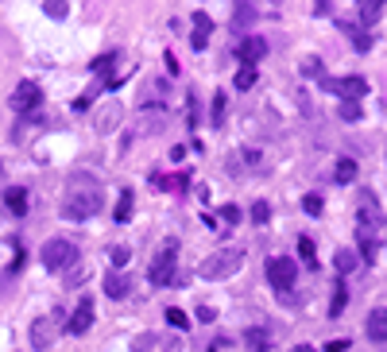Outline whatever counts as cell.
I'll use <instances>...</instances> for the list:
<instances>
[{
    "mask_svg": "<svg viewBox=\"0 0 387 352\" xmlns=\"http://www.w3.org/2000/svg\"><path fill=\"white\" fill-rule=\"evenodd\" d=\"M93 325V302L89 298H85L82 302V306H78V310L74 314H70V321H66V329H70V333H74V337H82L85 333V329H89Z\"/></svg>",
    "mask_w": 387,
    "mask_h": 352,
    "instance_id": "cell-10",
    "label": "cell"
},
{
    "mask_svg": "<svg viewBox=\"0 0 387 352\" xmlns=\"http://www.w3.org/2000/svg\"><path fill=\"white\" fill-rule=\"evenodd\" d=\"M252 221H256V225H268V221H271V205H268V201H256V205H252Z\"/></svg>",
    "mask_w": 387,
    "mask_h": 352,
    "instance_id": "cell-30",
    "label": "cell"
},
{
    "mask_svg": "<svg viewBox=\"0 0 387 352\" xmlns=\"http://www.w3.org/2000/svg\"><path fill=\"white\" fill-rule=\"evenodd\" d=\"M210 112H213V124H221V117H225V97H213V105H210Z\"/></svg>",
    "mask_w": 387,
    "mask_h": 352,
    "instance_id": "cell-34",
    "label": "cell"
},
{
    "mask_svg": "<svg viewBox=\"0 0 387 352\" xmlns=\"http://www.w3.org/2000/svg\"><path fill=\"white\" fill-rule=\"evenodd\" d=\"M74 263H78V248L70 240H59V236H54V240L43 244V267L47 271H70Z\"/></svg>",
    "mask_w": 387,
    "mask_h": 352,
    "instance_id": "cell-4",
    "label": "cell"
},
{
    "mask_svg": "<svg viewBox=\"0 0 387 352\" xmlns=\"http://www.w3.org/2000/svg\"><path fill=\"white\" fill-rule=\"evenodd\" d=\"M356 240H360V260L376 263V240L368 236V228H364V225H360V233H356Z\"/></svg>",
    "mask_w": 387,
    "mask_h": 352,
    "instance_id": "cell-17",
    "label": "cell"
},
{
    "mask_svg": "<svg viewBox=\"0 0 387 352\" xmlns=\"http://www.w3.org/2000/svg\"><path fill=\"white\" fill-rule=\"evenodd\" d=\"M379 16H384V4H379V0H364V4H360V27L376 24Z\"/></svg>",
    "mask_w": 387,
    "mask_h": 352,
    "instance_id": "cell-16",
    "label": "cell"
},
{
    "mask_svg": "<svg viewBox=\"0 0 387 352\" xmlns=\"http://www.w3.org/2000/svg\"><path fill=\"white\" fill-rule=\"evenodd\" d=\"M210 31H213V20L205 16V12H194V35H190L194 50H205V43H210Z\"/></svg>",
    "mask_w": 387,
    "mask_h": 352,
    "instance_id": "cell-12",
    "label": "cell"
},
{
    "mask_svg": "<svg viewBox=\"0 0 387 352\" xmlns=\"http://www.w3.org/2000/svg\"><path fill=\"white\" fill-rule=\"evenodd\" d=\"M109 260H112V267H128V260H132V251H128L124 248V244H112V248H109Z\"/></svg>",
    "mask_w": 387,
    "mask_h": 352,
    "instance_id": "cell-25",
    "label": "cell"
},
{
    "mask_svg": "<svg viewBox=\"0 0 387 352\" xmlns=\"http://www.w3.org/2000/svg\"><path fill=\"white\" fill-rule=\"evenodd\" d=\"M240 263H244V251L240 248H221L198 267V275L210 279V283H217V279H233L236 271H240Z\"/></svg>",
    "mask_w": 387,
    "mask_h": 352,
    "instance_id": "cell-2",
    "label": "cell"
},
{
    "mask_svg": "<svg viewBox=\"0 0 387 352\" xmlns=\"http://www.w3.org/2000/svg\"><path fill=\"white\" fill-rule=\"evenodd\" d=\"M101 205H105V190H101L97 178L78 175L74 182L66 186V193H62V217L66 221H85L101 210Z\"/></svg>",
    "mask_w": 387,
    "mask_h": 352,
    "instance_id": "cell-1",
    "label": "cell"
},
{
    "mask_svg": "<svg viewBox=\"0 0 387 352\" xmlns=\"http://www.w3.org/2000/svg\"><path fill=\"white\" fill-rule=\"evenodd\" d=\"M167 321H170L175 329H190V318H186L182 310H167Z\"/></svg>",
    "mask_w": 387,
    "mask_h": 352,
    "instance_id": "cell-33",
    "label": "cell"
},
{
    "mask_svg": "<svg viewBox=\"0 0 387 352\" xmlns=\"http://www.w3.org/2000/svg\"><path fill=\"white\" fill-rule=\"evenodd\" d=\"M59 325H62V314H54V318H35L31 321V344L35 349H51V341H54V333H59Z\"/></svg>",
    "mask_w": 387,
    "mask_h": 352,
    "instance_id": "cell-7",
    "label": "cell"
},
{
    "mask_svg": "<svg viewBox=\"0 0 387 352\" xmlns=\"http://www.w3.org/2000/svg\"><path fill=\"white\" fill-rule=\"evenodd\" d=\"M302 210L310 213V217H318V213H321V198H318V193H306V198H302Z\"/></svg>",
    "mask_w": 387,
    "mask_h": 352,
    "instance_id": "cell-31",
    "label": "cell"
},
{
    "mask_svg": "<svg viewBox=\"0 0 387 352\" xmlns=\"http://www.w3.org/2000/svg\"><path fill=\"white\" fill-rule=\"evenodd\" d=\"M379 217V205L372 193H360V221H376Z\"/></svg>",
    "mask_w": 387,
    "mask_h": 352,
    "instance_id": "cell-24",
    "label": "cell"
},
{
    "mask_svg": "<svg viewBox=\"0 0 387 352\" xmlns=\"http://www.w3.org/2000/svg\"><path fill=\"white\" fill-rule=\"evenodd\" d=\"M213 318H217V314H213L210 306H198V321H213Z\"/></svg>",
    "mask_w": 387,
    "mask_h": 352,
    "instance_id": "cell-37",
    "label": "cell"
},
{
    "mask_svg": "<svg viewBox=\"0 0 387 352\" xmlns=\"http://www.w3.org/2000/svg\"><path fill=\"white\" fill-rule=\"evenodd\" d=\"M132 205H136L132 190H124V193H120V201H117V217H112V221H120V225H124V221L132 217Z\"/></svg>",
    "mask_w": 387,
    "mask_h": 352,
    "instance_id": "cell-22",
    "label": "cell"
},
{
    "mask_svg": "<svg viewBox=\"0 0 387 352\" xmlns=\"http://www.w3.org/2000/svg\"><path fill=\"white\" fill-rule=\"evenodd\" d=\"M8 210L16 213V217H24V213H27V193L20 190V186H16V190H8Z\"/></svg>",
    "mask_w": 387,
    "mask_h": 352,
    "instance_id": "cell-23",
    "label": "cell"
},
{
    "mask_svg": "<svg viewBox=\"0 0 387 352\" xmlns=\"http://www.w3.org/2000/svg\"><path fill=\"white\" fill-rule=\"evenodd\" d=\"M341 117H345V120H360V105H356V101H341Z\"/></svg>",
    "mask_w": 387,
    "mask_h": 352,
    "instance_id": "cell-32",
    "label": "cell"
},
{
    "mask_svg": "<svg viewBox=\"0 0 387 352\" xmlns=\"http://www.w3.org/2000/svg\"><path fill=\"white\" fill-rule=\"evenodd\" d=\"M221 217H225V225H236V221H240V210H236V205H221Z\"/></svg>",
    "mask_w": 387,
    "mask_h": 352,
    "instance_id": "cell-35",
    "label": "cell"
},
{
    "mask_svg": "<svg viewBox=\"0 0 387 352\" xmlns=\"http://www.w3.org/2000/svg\"><path fill=\"white\" fill-rule=\"evenodd\" d=\"M333 178H337L341 186H349V182L356 178V163H353V159H341V163L333 167Z\"/></svg>",
    "mask_w": 387,
    "mask_h": 352,
    "instance_id": "cell-19",
    "label": "cell"
},
{
    "mask_svg": "<svg viewBox=\"0 0 387 352\" xmlns=\"http://www.w3.org/2000/svg\"><path fill=\"white\" fill-rule=\"evenodd\" d=\"M233 85H236V89H252V85H256V66H244V70H236Z\"/></svg>",
    "mask_w": 387,
    "mask_h": 352,
    "instance_id": "cell-27",
    "label": "cell"
},
{
    "mask_svg": "<svg viewBox=\"0 0 387 352\" xmlns=\"http://www.w3.org/2000/svg\"><path fill=\"white\" fill-rule=\"evenodd\" d=\"M298 70H302V78H314V82H321V78H326V66H321V59H306Z\"/></svg>",
    "mask_w": 387,
    "mask_h": 352,
    "instance_id": "cell-26",
    "label": "cell"
},
{
    "mask_svg": "<svg viewBox=\"0 0 387 352\" xmlns=\"http://www.w3.org/2000/svg\"><path fill=\"white\" fill-rule=\"evenodd\" d=\"M39 101H43L39 85H35V82H20L16 93H12V109H16V112H31Z\"/></svg>",
    "mask_w": 387,
    "mask_h": 352,
    "instance_id": "cell-8",
    "label": "cell"
},
{
    "mask_svg": "<svg viewBox=\"0 0 387 352\" xmlns=\"http://www.w3.org/2000/svg\"><path fill=\"white\" fill-rule=\"evenodd\" d=\"M175 263H178V236H167L163 248H159V256L152 260V271H147L152 286H170L175 283Z\"/></svg>",
    "mask_w": 387,
    "mask_h": 352,
    "instance_id": "cell-3",
    "label": "cell"
},
{
    "mask_svg": "<svg viewBox=\"0 0 387 352\" xmlns=\"http://www.w3.org/2000/svg\"><path fill=\"white\" fill-rule=\"evenodd\" d=\"M43 12H47V16L51 20H66V4H62V0H47V4H43Z\"/></svg>",
    "mask_w": 387,
    "mask_h": 352,
    "instance_id": "cell-29",
    "label": "cell"
},
{
    "mask_svg": "<svg viewBox=\"0 0 387 352\" xmlns=\"http://www.w3.org/2000/svg\"><path fill=\"white\" fill-rule=\"evenodd\" d=\"M341 31H345V35H349V39H353V47H356V50H360V54H364V50H372V35H368V31H364V27H360V24H341Z\"/></svg>",
    "mask_w": 387,
    "mask_h": 352,
    "instance_id": "cell-13",
    "label": "cell"
},
{
    "mask_svg": "<svg viewBox=\"0 0 387 352\" xmlns=\"http://www.w3.org/2000/svg\"><path fill=\"white\" fill-rule=\"evenodd\" d=\"M244 344H248V352H268V333L263 329H248Z\"/></svg>",
    "mask_w": 387,
    "mask_h": 352,
    "instance_id": "cell-20",
    "label": "cell"
},
{
    "mask_svg": "<svg viewBox=\"0 0 387 352\" xmlns=\"http://www.w3.org/2000/svg\"><path fill=\"white\" fill-rule=\"evenodd\" d=\"M117 54H105V59H97V62H93V70H97V74H105V78H109V85H112V66H117Z\"/></svg>",
    "mask_w": 387,
    "mask_h": 352,
    "instance_id": "cell-28",
    "label": "cell"
},
{
    "mask_svg": "<svg viewBox=\"0 0 387 352\" xmlns=\"http://www.w3.org/2000/svg\"><path fill=\"white\" fill-rule=\"evenodd\" d=\"M326 352H349V341H345V337H341V341H329Z\"/></svg>",
    "mask_w": 387,
    "mask_h": 352,
    "instance_id": "cell-36",
    "label": "cell"
},
{
    "mask_svg": "<svg viewBox=\"0 0 387 352\" xmlns=\"http://www.w3.org/2000/svg\"><path fill=\"white\" fill-rule=\"evenodd\" d=\"M236 54L244 62H260L263 54H268V43L260 39V35H248V39H240V47H236Z\"/></svg>",
    "mask_w": 387,
    "mask_h": 352,
    "instance_id": "cell-11",
    "label": "cell"
},
{
    "mask_svg": "<svg viewBox=\"0 0 387 352\" xmlns=\"http://www.w3.org/2000/svg\"><path fill=\"white\" fill-rule=\"evenodd\" d=\"M105 294H109V298H124V294H128V275L112 271V275L105 279Z\"/></svg>",
    "mask_w": 387,
    "mask_h": 352,
    "instance_id": "cell-14",
    "label": "cell"
},
{
    "mask_svg": "<svg viewBox=\"0 0 387 352\" xmlns=\"http://www.w3.org/2000/svg\"><path fill=\"white\" fill-rule=\"evenodd\" d=\"M345 302H349V291H345V283H337L333 302H329V318H341V314H345Z\"/></svg>",
    "mask_w": 387,
    "mask_h": 352,
    "instance_id": "cell-18",
    "label": "cell"
},
{
    "mask_svg": "<svg viewBox=\"0 0 387 352\" xmlns=\"http://www.w3.org/2000/svg\"><path fill=\"white\" fill-rule=\"evenodd\" d=\"M298 256H302V263H306V267H318V251H314V240H310V236H302V240H298Z\"/></svg>",
    "mask_w": 387,
    "mask_h": 352,
    "instance_id": "cell-21",
    "label": "cell"
},
{
    "mask_svg": "<svg viewBox=\"0 0 387 352\" xmlns=\"http://www.w3.org/2000/svg\"><path fill=\"white\" fill-rule=\"evenodd\" d=\"M321 85H326V93H337L341 101H356L360 105V97L368 93V82L364 78H341V82H333V78H321Z\"/></svg>",
    "mask_w": 387,
    "mask_h": 352,
    "instance_id": "cell-6",
    "label": "cell"
},
{
    "mask_svg": "<svg viewBox=\"0 0 387 352\" xmlns=\"http://www.w3.org/2000/svg\"><path fill=\"white\" fill-rule=\"evenodd\" d=\"M333 267H337V275H349V271L356 267V251H349V248H337V256H333Z\"/></svg>",
    "mask_w": 387,
    "mask_h": 352,
    "instance_id": "cell-15",
    "label": "cell"
},
{
    "mask_svg": "<svg viewBox=\"0 0 387 352\" xmlns=\"http://www.w3.org/2000/svg\"><path fill=\"white\" fill-rule=\"evenodd\" d=\"M295 279H298V267H295V260H286V256H271L268 260V283L275 286V291H291L295 286Z\"/></svg>",
    "mask_w": 387,
    "mask_h": 352,
    "instance_id": "cell-5",
    "label": "cell"
},
{
    "mask_svg": "<svg viewBox=\"0 0 387 352\" xmlns=\"http://www.w3.org/2000/svg\"><path fill=\"white\" fill-rule=\"evenodd\" d=\"M291 352H318V349H314V344H295Z\"/></svg>",
    "mask_w": 387,
    "mask_h": 352,
    "instance_id": "cell-38",
    "label": "cell"
},
{
    "mask_svg": "<svg viewBox=\"0 0 387 352\" xmlns=\"http://www.w3.org/2000/svg\"><path fill=\"white\" fill-rule=\"evenodd\" d=\"M364 333H368V341L387 344V310H372L368 321H364Z\"/></svg>",
    "mask_w": 387,
    "mask_h": 352,
    "instance_id": "cell-9",
    "label": "cell"
}]
</instances>
